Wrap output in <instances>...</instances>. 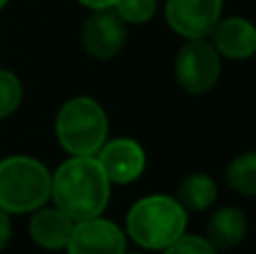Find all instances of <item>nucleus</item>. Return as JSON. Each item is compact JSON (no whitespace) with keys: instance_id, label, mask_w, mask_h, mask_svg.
<instances>
[{"instance_id":"2eb2a0df","label":"nucleus","mask_w":256,"mask_h":254,"mask_svg":"<svg viewBox=\"0 0 256 254\" xmlns=\"http://www.w3.org/2000/svg\"><path fill=\"white\" fill-rule=\"evenodd\" d=\"M112 12L126 25H144L158 12V0H115Z\"/></svg>"},{"instance_id":"423d86ee","label":"nucleus","mask_w":256,"mask_h":254,"mask_svg":"<svg viewBox=\"0 0 256 254\" xmlns=\"http://www.w3.org/2000/svg\"><path fill=\"white\" fill-rule=\"evenodd\" d=\"M164 16L182 38H207L222 18V0H166Z\"/></svg>"},{"instance_id":"f3484780","label":"nucleus","mask_w":256,"mask_h":254,"mask_svg":"<svg viewBox=\"0 0 256 254\" xmlns=\"http://www.w3.org/2000/svg\"><path fill=\"white\" fill-rule=\"evenodd\" d=\"M162 254H218V250L204 236L184 232L180 238H176L168 248H164Z\"/></svg>"},{"instance_id":"ddd939ff","label":"nucleus","mask_w":256,"mask_h":254,"mask_svg":"<svg viewBox=\"0 0 256 254\" xmlns=\"http://www.w3.org/2000/svg\"><path fill=\"white\" fill-rule=\"evenodd\" d=\"M176 198L186 212H204L218 200V184L207 174H191L180 182Z\"/></svg>"},{"instance_id":"412c9836","label":"nucleus","mask_w":256,"mask_h":254,"mask_svg":"<svg viewBox=\"0 0 256 254\" xmlns=\"http://www.w3.org/2000/svg\"><path fill=\"white\" fill-rule=\"evenodd\" d=\"M124 254H137V252H124Z\"/></svg>"},{"instance_id":"aec40b11","label":"nucleus","mask_w":256,"mask_h":254,"mask_svg":"<svg viewBox=\"0 0 256 254\" xmlns=\"http://www.w3.org/2000/svg\"><path fill=\"white\" fill-rule=\"evenodd\" d=\"M7 2H9V0H0V9H2L4 4H7Z\"/></svg>"},{"instance_id":"f8f14e48","label":"nucleus","mask_w":256,"mask_h":254,"mask_svg":"<svg viewBox=\"0 0 256 254\" xmlns=\"http://www.w3.org/2000/svg\"><path fill=\"white\" fill-rule=\"evenodd\" d=\"M248 236V216L238 207H220L207 223V241L216 250H234Z\"/></svg>"},{"instance_id":"1a4fd4ad","label":"nucleus","mask_w":256,"mask_h":254,"mask_svg":"<svg viewBox=\"0 0 256 254\" xmlns=\"http://www.w3.org/2000/svg\"><path fill=\"white\" fill-rule=\"evenodd\" d=\"M94 158L99 160L110 184H130L146 169L144 148H142V144L137 140L130 138L106 140Z\"/></svg>"},{"instance_id":"9d476101","label":"nucleus","mask_w":256,"mask_h":254,"mask_svg":"<svg viewBox=\"0 0 256 254\" xmlns=\"http://www.w3.org/2000/svg\"><path fill=\"white\" fill-rule=\"evenodd\" d=\"M209 43L216 48L220 58L245 61L256 54V25L248 18H220L209 32Z\"/></svg>"},{"instance_id":"39448f33","label":"nucleus","mask_w":256,"mask_h":254,"mask_svg":"<svg viewBox=\"0 0 256 254\" xmlns=\"http://www.w3.org/2000/svg\"><path fill=\"white\" fill-rule=\"evenodd\" d=\"M222 58L207 38H189L176 56V79L186 94H204L220 79Z\"/></svg>"},{"instance_id":"0eeeda50","label":"nucleus","mask_w":256,"mask_h":254,"mask_svg":"<svg viewBox=\"0 0 256 254\" xmlns=\"http://www.w3.org/2000/svg\"><path fill=\"white\" fill-rule=\"evenodd\" d=\"M66 250L68 254H124L126 232L104 216L86 218L74 223Z\"/></svg>"},{"instance_id":"7ed1b4c3","label":"nucleus","mask_w":256,"mask_h":254,"mask_svg":"<svg viewBox=\"0 0 256 254\" xmlns=\"http://www.w3.org/2000/svg\"><path fill=\"white\" fill-rule=\"evenodd\" d=\"M52 174L43 162L12 156L0 162V207L7 214H27L50 200Z\"/></svg>"},{"instance_id":"9b49d317","label":"nucleus","mask_w":256,"mask_h":254,"mask_svg":"<svg viewBox=\"0 0 256 254\" xmlns=\"http://www.w3.org/2000/svg\"><path fill=\"white\" fill-rule=\"evenodd\" d=\"M74 220L58 207H38L30 220V234L45 250H63L70 241Z\"/></svg>"},{"instance_id":"f03ea898","label":"nucleus","mask_w":256,"mask_h":254,"mask_svg":"<svg viewBox=\"0 0 256 254\" xmlns=\"http://www.w3.org/2000/svg\"><path fill=\"white\" fill-rule=\"evenodd\" d=\"M189 212L166 194L144 196L126 214V236L144 250H164L186 232Z\"/></svg>"},{"instance_id":"4be33fe9","label":"nucleus","mask_w":256,"mask_h":254,"mask_svg":"<svg viewBox=\"0 0 256 254\" xmlns=\"http://www.w3.org/2000/svg\"><path fill=\"white\" fill-rule=\"evenodd\" d=\"M254 56H256V54H254Z\"/></svg>"},{"instance_id":"6e6552de","label":"nucleus","mask_w":256,"mask_h":254,"mask_svg":"<svg viewBox=\"0 0 256 254\" xmlns=\"http://www.w3.org/2000/svg\"><path fill=\"white\" fill-rule=\"evenodd\" d=\"M84 50L97 61H110L126 45V22L112 9L92 12L81 30Z\"/></svg>"},{"instance_id":"6ab92c4d","label":"nucleus","mask_w":256,"mask_h":254,"mask_svg":"<svg viewBox=\"0 0 256 254\" xmlns=\"http://www.w3.org/2000/svg\"><path fill=\"white\" fill-rule=\"evenodd\" d=\"M76 2H81L84 7L92 9V12H99V9H112L115 0H76Z\"/></svg>"},{"instance_id":"4468645a","label":"nucleus","mask_w":256,"mask_h":254,"mask_svg":"<svg viewBox=\"0 0 256 254\" xmlns=\"http://www.w3.org/2000/svg\"><path fill=\"white\" fill-rule=\"evenodd\" d=\"M225 182L240 196H256V151L238 153L227 164Z\"/></svg>"},{"instance_id":"20e7f679","label":"nucleus","mask_w":256,"mask_h":254,"mask_svg":"<svg viewBox=\"0 0 256 254\" xmlns=\"http://www.w3.org/2000/svg\"><path fill=\"white\" fill-rule=\"evenodd\" d=\"M54 130L70 156H97L108 140L106 110L92 97H74L61 106Z\"/></svg>"},{"instance_id":"dca6fc26","label":"nucleus","mask_w":256,"mask_h":254,"mask_svg":"<svg viewBox=\"0 0 256 254\" xmlns=\"http://www.w3.org/2000/svg\"><path fill=\"white\" fill-rule=\"evenodd\" d=\"M22 99V86L9 70H0V120L9 117Z\"/></svg>"},{"instance_id":"f257e3e1","label":"nucleus","mask_w":256,"mask_h":254,"mask_svg":"<svg viewBox=\"0 0 256 254\" xmlns=\"http://www.w3.org/2000/svg\"><path fill=\"white\" fill-rule=\"evenodd\" d=\"M110 180L94 156H70L52 176L54 207L74 223L102 216L110 200Z\"/></svg>"},{"instance_id":"a211bd4d","label":"nucleus","mask_w":256,"mask_h":254,"mask_svg":"<svg viewBox=\"0 0 256 254\" xmlns=\"http://www.w3.org/2000/svg\"><path fill=\"white\" fill-rule=\"evenodd\" d=\"M12 238V220H9V214L0 207V250L9 243Z\"/></svg>"}]
</instances>
